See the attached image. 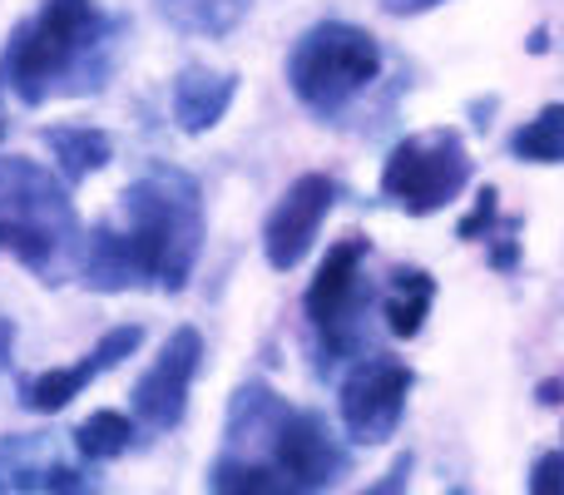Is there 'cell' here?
<instances>
[{
    "instance_id": "1",
    "label": "cell",
    "mask_w": 564,
    "mask_h": 495,
    "mask_svg": "<svg viewBox=\"0 0 564 495\" xmlns=\"http://www.w3.org/2000/svg\"><path fill=\"white\" fill-rule=\"evenodd\" d=\"M119 238L134 252L144 282L178 292L188 282L204 248V208H198V184L178 169H149L139 184L124 189L115 214Z\"/></svg>"
},
{
    "instance_id": "2",
    "label": "cell",
    "mask_w": 564,
    "mask_h": 495,
    "mask_svg": "<svg viewBox=\"0 0 564 495\" xmlns=\"http://www.w3.org/2000/svg\"><path fill=\"white\" fill-rule=\"evenodd\" d=\"M105 35H109V20L99 15L95 0H45L10 35L6 55H0V79L25 105H40V99H50L55 79L69 75Z\"/></svg>"
},
{
    "instance_id": "3",
    "label": "cell",
    "mask_w": 564,
    "mask_h": 495,
    "mask_svg": "<svg viewBox=\"0 0 564 495\" xmlns=\"http://www.w3.org/2000/svg\"><path fill=\"white\" fill-rule=\"evenodd\" d=\"M381 75V45L371 30L347 25V20H327V25H312L297 40L288 60V85L317 115L341 109L351 95L371 85Z\"/></svg>"
},
{
    "instance_id": "4",
    "label": "cell",
    "mask_w": 564,
    "mask_h": 495,
    "mask_svg": "<svg viewBox=\"0 0 564 495\" xmlns=\"http://www.w3.org/2000/svg\"><path fill=\"white\" fill-rule=\"evenodd\" d=\"M69 234H75V214H69L65 189L30 159H0V248L50 272Z\"/></svg>"
},
{
    "instance_id": "5",
    "label": "cell",
    "mask_w": 564,
    "mask_h": 495,
    "mask_svg": "<svg viewBox=\"0 0 564 495\" xmlns=\"http://www.w3.org/2000/svg\"><path fill=\"white\" fill-rule=\"evenodd\" d=\"M466 184H470V154L456 129H431V134L401 139L387 154V169H381V194L397 198L416 218L446 208Z\"/></svg>"
},
{
    "instance_id": "6",
    "label": "cell",
    "mask_w": 564,
    "mask_h": 495,
    "mask_svg": "<svg viewBox=\"0 0 564 495\" xmlns=\"http://www.w3.org/2000/svg\"><path fill=\"white\" fill-rule=\"evenodd\" d=\"M416 387L406 362L397 357H367L351 367V377L341 381V427L357 446H381L397 437L401 417H406V397Z\"/></svg>"
},
{
    "instance_id": "7",
    "label": "cell",
    "mask_w": 564,
    "mask_h": 495,
    "mask_svg": "<svg viewBox=\"0 0 564 495\" xmlns=\"http://www.w3.org/2000/svg\"><path fill=\"white\" fill-rule=\"evenodd\" d=\"M198 362H204V337H198V327L169 332L154 367L134 381V401H129L134 421H144L149 431H174L188 411V387H194V377H198Z\"/></svg>"
},
{
    "instance_id": "8",
    "label": "cell",
    "mask_w": 564,
    "mask_h": 495,
    "mask_svg": "<svg viewBox=\"0 0 564 495\" xmlns=\"http://www.w3.org/2000/svg\"><path fill=\"white\" fill-rule=\"evenodd\" d=\"M273 466L282 476H292L307 495L327 491L341 481L347 471V446L332 437V427L317 417V411H288L273 421Z\"/></svg>"
},
{
    "instance_id": "9",
    "label": "cell",
    "mask_w": 564,
    "mask_h": 495,
    "mask_svg": "<svg viewBox=\"0 0 564 495\" xmlns=\"http://www.w3.org/2000/svg\"><path fill=\"white\" fill-rule=\"evenodd\" d=\"M332 204H337V184L327 174H302L297 184H288V194L263 224V252L278 272H292L312 252Z\"/></svg>"
},
{
    "instance_id": "10",
    "label": "cell",
    "mask_w": 564,
    "mask_h": 495,
    "mask_svg": "<svg viewBox=\"0 0 564 495\" xmlns=\"http://www.w3.org/2000/svg\"><path fill=\"white\" fill-rule=\"evenodd\" d=\"M0 495H95L85 471L69 466L50 437L0 441Z\"/></svg>"
},
{
    "instance_id": "11",
    "label": "cell",
    "mask_w": 564,
    "mask_h": 495,
    "mask_svg": "<svg viewBox=\"0 0 564 495\" xmlns=\"http://www.w3.org/2000/svg\"><path fill=\"white\" fill-rule=\"evenodd\" d=\"M361 258H367V238H347V244L327 248V258H322L317 278H312V288H307L312 327H322L337 347H347V342H341V327L351 322V308H357Z\"/></svg>"
},
{
    "instance_id": "12",
    "label": "cell",
    "mask_w": 564,
    "mask_h": 495,
    "mask_svg": "<svg viewBox=\"0 0 564 495\" xmlns=\"http://www.w3.org/2000/svg\"><path fill=\"white\" fill-rule=\"evenodd\" d=\"M234 95H238L234 69L188 65L184 75L174 79V119H178V129H184V134H208V129L228 115Z\"/></svg>"
},
{
    "instance_id": "13",
    "label": "cell",
    "mask_w": 564,
    "mask_h": 495,
    "mask_svg": "<svg viewBox=\"0 0 564 495\" xmlns=\"http://www.w3.org/2000/svg\"><path fill=\"white\" fill-rule=\"evenodd\" d=\"M45 144L55 154V169L65 184H85L89 174L115 159V144H109L105 129H89V125H50L45 129Z\"/></svg>"
},
{
    "instance_id": "14",
    "label": "cell",
    "mask_w": 564,
    "mask_h": 495,
    "mask_svg": "<svg viewBox=\"0 0 564 495\" xmlns=\"http://www.w3.org/2000/svg\"><path fill=\"white\" fill-rule=\"evenodd\" d=\"M208 486H214V495H307L292 476H282L273 461H238V456L214 461Z\"/></svg>"
},
{
    "instance_id": "15",
    "label": "cell",
    "mask_w": 564,
    "mask_h": 495,
    "mask_svg": "<svg viewBox=\"0 0 564 495\" xmlns=\"http://www.w3.org/2000/svg\"><path fill=\"white\" fill-rule=\"evenodd\" d=\"M95 362L79 357L75 367H55V372H40V377H30L25 387H20V401H25V411H40V417H55V411H65L69 401L79 397V391L95 381Z\"/></svg>"
},
{
    "instance_id": "16",
    "label": "cell",
    "mask_w": 564,
    "mask_h": 495,
    "mask_svg": "<svg viewBox=\"0 0 564 495\" xmlns=\"http://www.w3.org/2000/svg\"><path fill=\"white\" fill-rule=\"evenodd\" d=\"M431 298H436L431 272L401 268L397 282H391V292H387V327L397 332V337H416L421 322H426V312H431Z\"/></svg>"
},
{
    "instance_id": "17",
    "label": "cell",
    "mask_w": 564,
    "mask_h": 495,
    "mask_svg": "<svg viewBox=\"0 0 564 495\" xmlns=\"http://www.w3.org/2000/svg\"><path fill=\"white\" fill-rule=\"evenodd\" d=\"M134 446V421L124 411H89L75 431V451L85 461H115Z\"/></svg>"
},
{
    "instance_id": "18",
    "label": "cell",
    "mask_w": 564,
    "mask_h": 495,
    "mask_svg": "<svg viewBox=\"0 0 564 495\" xmlns=\"http://www.w3.org/2000/svg\"><path fill=\"white\" fill-rule=\"evenodd\" d=\"M510 154L530 159V164H560L564 159V105H550L540 119H530L525 129H516Z\"/></svg>"
},
{
    "instance_id": "19",
    "label": "cell",
    "mask_w": 564,
    "mask_h": 495,
    "mask_svg": "<svg viewBox=\"0 0 564 495\" xmlns=\"http://www.w3.org/2000/svg\"><path fill=\"white\" fill-rule=\"evenodd\" d=\"M139 342H144V327H139V322H124V327H109L105 337H99L95 347L85 352V357L95 362V372H99V377H105V372H115L124 357H134V352H139Z\"/></svg>"
},
{
    "instance_id": "20",
    "label": "cell",
    "mask_w": 564,
    "mask_h": 495,
    "mask_svg": "<svg viewBox=\"0 0 564 495\" xmlns=\"http://www.w3.org/2000/svg\"><path fill=\"white\" fill-rule=\"evenodd\" d=\"M530 495H564V456L560 451H545L530 471Z\"/></svg>"
},
{
    "instance_id": "21",
    "label": "cell",
    "mask_w": 564,
    "mask_h": 495,
    "mask_svg": "<svg viewBox=\"0 0 564 495\" xmlns=\"http://www.w3.org/2000/svg\"><path fill=\"white\" fill-rule=\"evenodd\" d=\"M406 481H411V456H397V466H391L377 486L361 491V495H406Z\"/></svg>"
},
{
    "instance_id": "22",
    "label": "cell",
    "mask_w": 564,
    "mask_h": 495,
    "mask_svg": "<svg viewBox=\"0 0 564 495\" xmlns=\"http://www.w3.org/2000/svg\"><path fill=\"white\" fill-rule=\"evenodd\" d=\"M490 218H496V189H486V194H480V204H476V214L466 218V224H460V238H476L480 228L490 224Z\"/></svg>"
},
{
    "instance_id": "23",
    "label": "cell",
    "mask_w": 564,
    "mask_h": 495,
    "mask_svg": "<svg viewBox=\"0 0 564 495\" xmlns=\"http://www.w3.org/2000/svg\"><path fill=\"white\" fill-rule=\"evenodd\" d=\"M431 6H441V0H387L391 15H416V10H431Z\"/></svg>"
},
{
    "instance_id": "24",
    "label": "cell",
    "mask_w": 564,
    "mask_h": 495,
    "mask_svg": "<svg viewBox=\"0 0 564 495\" xmlns=\"http://www.w3.org/2000/svg\"><path fill=\"white\" fill-rule=\"evenodd\" d=\"M10 342H15V332L0 322V367H10Z\"/></svg>"
},
{
    "instance_id": "25",
    "label": "cell",
    "mask_w": 564,
    "mask_h": 495,
    "mask_svg": "<svg viewBox=\"0 0 564 495\" xmlns=\"http://www.w3.org/2000/svg\"><path fill=\"white\" fill-rule=\"evenodd\" d=\"M540 401H545V407H555V401H560V381H545V387H540Z\"/></svg>"
}]
</instances>
